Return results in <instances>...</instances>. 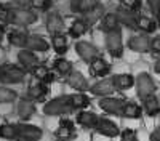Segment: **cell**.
<instances>
[{
	"label": "cell",
	"mask_w": 160,
	"mask_h": 141,
	"mask_svg": "<svg viewBox=\"0 0 160 141\" xmlns=\"http://www.w3.org/2000/svg\"><path fill=\"white\" fill-rule=\"evenodd\" d=\"M98 5H99V0H72L71 2L72 10L77 13H82V15H88Z\"/></svg>",
	"instance_id": "obj_25"
},
{
	"label": "cell",
	"mask_w": 160,
	"mask_h": 141,
	"mask_svg": "<svg viewBox=\"0 0 160 141\" xmlns=\"http://www.w3.org/2000/svg\"><path fill=\"white\" fill-rule=\"evenodd\" d=\"M51 47H53V50H55L58 55H64L66 51H68V48H69L68 37H66L62 32L51 35Z\"/></svg>",
	"instance_id": "obj_29"
},
{
	"label": "cell",
	"mask_w": 160,
	"mask_h": 141,
	"mask_svg": "<svg viewBox=\"0 0 160 141\" xmlns=\"http://www.w3.org/2000/svg\"><path fill=\"white\" fill-rule=\"evenodd\" d=\"M26 79V71L21 66H15V64H7L3 66V83H21Z\"/></svg>",
	"instance_id": "obj_8"
},
{
	"label": "cell",
	"mask_w": 160,
	"mask_h": 141,
	"mask_svg": "<svg viewBox=\"0 0 160 141\" xmlns=\"http://www.w3.org/2000/svg\"><path fill=\"white\" fill-rule=\"evenodd\" d=\"M142 112H144V111H142V108H141L139 104H136V103H131V101H127L120 117H123V119H141Z\"/></svg>",
	"instance_id": "obj_27"
},
{
	"label": "cell",
	"mask_w": 160,
	"mask_h": 141,
	"mask_svg": "<svg viewBox=\"0 0 160 141\" xmlns=\"http://www.w3.org/2000/svg\"><path fill=\"white\" fill-rule=\"evenodd\" d=\"M8 42L10 45L16 47V48H28L29 34L24 31H19V29H15V31L8 32Z\"/></svg>",
	"instance_id": "obj_22"
},
{
	"label": "cell",
	"mask_w": 160,
	"mask_h": 141,
	"mask_svg": "<svg viewBox=\"0 0 160 141\" xmlns=\"http://www.w3.org/2000/svg\"><path fill=\"white\" fill-rule=\"evenodd\" d=\"M120 139L122 141H138V136H136V132L133 128H125L120 133Z\"/></svg>",
	"instance_id": "obj_38"
},
{
	"label": "cell",
	"mask_w": 160,
	"mask_h": 141,
	"mask_svg": "<svg viewBox=\"0 0 160 141\" xmlns=\"http://www.w3.org/2000/svg\"><path fill=\"white\" fill-rule=\"evenodd\" d=\"M58 141H68V139H58Z\"/></svg>",
	"instance_id": "obj_49"
},
{
	"label": "cell",
	"mask_w": 160,
	"mask_h": 141,
	"mask_svg": "<svg viewBox=\"0 0 160 141\" xmlns=\"http://www.w3.org/2000/svg\"><path fill=\"white\" fill-rule=\"evenodd\" d=\"M75 53L78 55L80 59H83L85 63H91L95 61L96 58H99V48L96 45H93L90 42H85V40H78L75 43Z\"/></svg>",
	"instance_id": "obj_6"
},
{
	"label": "cell",
	"mask_w": 160,
	"mask_h": 141,
	"mask_svg": "<svg viewBox=\"0 0 160 141\" xmlns=\"http://www.w3.org/2000/svg\"><path fill=\"white\" fill-rule=\"evenodd\" d=\"M115 15H117V18H118V21H120L122 26H127V28H130V29L136 28V18L138 16L135 15V11H131L125 7H120V8H117Z\"/></svg>",
	"instance_id": "obj_19"
},
{
	"label": "cell",
	"mask_w": 160,
	"mask_h": 141,
	"mask_svg": "<svg viewBox=\"0 0 160 141\" xmlns=\"http://www.w3.org/2000/svg\"><path fill=\"white\" fill-rule=\"evenodd\" d=\"M48 74H50V71H48V68L45 66V64H38V66L34 68V71H32L34 79H35V80H40V82H43V80L47 79Z\"/></svg>",
	"instance_id": "obj_36"
},
{
	"label": "cell",
	"mask_w": 160,
	"mask_h": 141,
	"mask_svg": "<svg viewBox=\"0 0 160 141\" xmlns=\"http://www.w3.org/2000/svg\"><path fill=\"white\" fill-rule=\"evenodd\" d=\"M154 71H155L157 74H160V61H157V63L154 64Z\"/></svg>",
	"instance_id": "obj_46"
},
{
	"label": "cell",
	"mask_w": 160,
	"mask_h": 141,
	"mask_svg": "<svg viewBox=\"0 0 160 141\" xmlns=\"http://www.w3.org/2000/svg\"><path fill=\"white\" fill-rule=\"evenodd\" d=\"M95 130H96L99 135L108 136V138H117V136H120V133H122L115 122L106 119V117H101V119H99V122H98V125H96Z\"/></svg>",
	"instance_id": "obj_13"
},
{
	"label": "cell",
	"mask_w": 160,
	"mask_h": 141,
	"mask_svg": "<svg viewBox=\"0 0 160 141\" xmlns=\"http://www.w3.org/2000/svg\"><path fill=\"white\" fill-rule=\"evenodd\" d=\"M90 26H91V24H90L85 18L75 19V21L71 24V28H69V35H71L72 38H80L82 35H85V34L88 32Z\"/></svg>",
	"instance_id": "obj_26"
},
{
	"label": "cell",
	"mask_w": 160,
	"mask_h": 141,
	"mask_svg": "<svg viewBox=\"0 0 160 141\" xmlns=\"http://www.w3.org/2000/svg\"><path fill=\"white\" fill-rule=\"evenodd\" d=\"M136 28H138L139 31L146 32V34H152V32L157 29V24H155L154 19H151V18H148V16L139 15V16L136 18Z\"/></svg>",
	"instance_id": "obj_32"
},
{
	"label": "cell",
	"mask_w": 160,
	"mask_h": 141,
	"mask_svg": "<svg viewBox=\"0 0 160 141\" xmlns=\"http://www.w3.org/2000/svg\"><path fill=\"white\" fill-rule=\"evenodd\" d=\"M2 77H3V66H0V80H2Z\"/></svg>",
	"instance_id": "obj_47"
},
{
	"label": "cell",
	"mask_w": 160,
	"mask_h": 141,
	"mask_svg": "<svg viewBox=\"0 0 160 141\" xmlns=\"http://www.w3.org/2000/svg\"><path fill=\"white\" fill-rule=\"evenodd\" d=\"M106 15V11H104V8L101 7V5H98L93 11H90L88 15H85V19L90 23V24H93V23H96V21H101V18Z\"/></svg>",
	"instance_id": "obj_35"
},
{
	"label": "cell",
	"mask_w": 160,
	"mask_h": 141,
	"mask_svg": "<svg viewBox=\"0 0 160 141\" xmlns=\"http://www.w3.org/2000/svg\"><path fill=\"white\" fill-rule=\"evenodd\" d=\"M148 5L152 13H155V15L160 13V0H148Z\"/></svg>",
	"instance_id": "obj_40"
},
{
	"label": "cell",
	"mask_w": 160,
	"mask_h": 141,
	"mask_svg": "<svg viewBox=\"0 0 160 141\" xmlns=\"http://www.w3.org/2000/svg\"><path fill=\"white\" fill-rule=\"evenodd\" d=\"M90 92H91V95H95V96L106 98V96H111L114 92H117V90H115L112 77H109V79H102V80H98L96 83H93L90 87Z\"/></svg>",
	"instance_id": "obj_9"
},
{
	"label": "cell",
	"mask_w": 160,
	"mask_h": 141,
	"mask_svg": "<svg viewBox=\"0 0 160 141\" xmlns=\"http://www.w3.org/2000/svg\"><path fill=\"white\" fill-rule=\"evenodd\" d=\"M111 71V64L106 61L104 58H96L95 61L90 63V74L93 77H102Z\"/></svg>",
	"instance_id": "obj_24"
},
{
	"label": "cell",
	"mask_w": 160,
	"mask_h": 141,
	"mask_svg": "<svg viewBox=\"0 0 160 141\" xmlns=\"http://www.w3.org/2000/svg\"><path fill=\"white\" fill-rule=\"evenodd\" d=\"M136 95L139 99H146L155 93V82L148 72H141L136 75Z\"/></svg>",
	"instance_id": "obj_4"
},
{
	"label": "cell",
	"mask_w": 160,
	"mask_h": 141,
	"mask_svg": "<svg viewBox=\"0 0 160 141\" xmlns=\"http://www.w3.org/2000/svg\"><path fill=\"white\" fill-rule=\"evenodd\" d=\"M18 7H22V8H26L28 5H31V0H13Z\"/></svg>",
	"instance_id": "obj_44"
},
{
	"label": "cell",
	"mask_w": 160,
	"mask_h": 141,
	"mask_svg": "<svg viewBox=\"0 0 160 141\" xmlns=\"http://www.w3.org/2000/svg\"><path fill=\"white\" fill-rule=\"evenodd\" d=\"M123 99L120 98H114V96H106V98H101L98 106L101 111H104L106 114H111V115H122V111H123V106H125Z\"/></svg>",
	"instance_id": "obj_7"
},
{
	"label": "cell",
	"mask_w": 160,
	"mask_h": 141,
	"mask_svg": "<svg viewBox=\"0 0 160 141\" xmlns=\"http://www.w3.org/2000/svg\"><path fill=\"white\" fill-rule=\"evenodd\" d=\"M112 80L117 92H123V90H130L131 87H135L136 77L131 74H115L112 75Z\"/></svg>",
	"instance_id": "obj_18"
},
{
	"label": "cell",
	"mask_w": 160,
	"mask_h": 141,
	"mask_svg": "<svg viewBox=\"0 0 160 141\" xmlns=\"http://www.w3.org/2000/svg\"><path fill=\"white\" fill-rule=\"evenodd\" d=\"M0 138L8 141L18 139V123H2L0 125Z\"/></svg>",
	"instance_id": "obj_31"
},
{
	"label": "cell",
	"mask_w": 160,
	"mask_h": 141,
	"mask_svg": "<svg viewBox=\"0 0 160 141\" xmlns=\"http://www.w3.org/2000/svg\"><path fill=\"white\" fill-rule=\"evenodd\" d=\"M151 43L152 38H149L148 35H133L128 40V48L136 53H146L151 50Z\"/></svg>",
	"instance_id": "obj_14"
},
{
	"label": "cell",
	"mask_w": 160,
	"mask_h": 141,
	"mask_svg": "<svg viewBox=\"0 0 160 141\" xmlns=\"http://www.w3.org/2000/svg\"><path fill=\"white\" fill-rule=\"evenodd\" d=\"M104 43H106V50L109 51V55L112 58H122V55H123V35H122V31L120 29L106 34Z\"/></svg>",
	"instance_id": "obj_3"
},
{
	"label": "cell",
	"mask_w": 160,
	"mask_h": 141,
	"mask_svg": "<svg viewBox=\"0 0 160 141\" xmlns=\"http://www.w3.org/2000/svg\"><path fill=\"white\" fill-rule=\"evenodd\" d=\"M142 111L149 115V117H155V115L160 112V101L155 95L149 96L142 99Z\"/></svg>",
	"instance_id": "obj_28"
},
{
	"label": "cell",
	"mask_w": 160,
	"mask_h": 141,
	"mask_svg": "<svg viewBox=\"0 0 160 141\" xmlns=\"http://www.w3.org/2000/svg\"><path fill=\"white\" fill-rule=\"evenodd\" d=\"M64 29V21L61 18L59 13H50L47 16V31L55 35V34H61Z\"/></svg>",
	"instance_id": "obj_23"
},
{
	"label": "cell",
	"mask_w": 160,
	"mask_h": 141,
	"mask_svg": "<svg viewBox=\"0 0 160 141\" xmlns=\"http://www.w3.org/2000/svg\"><path fill=\"white\" fill-rule=\"evenodd\" d=\"M71 96V104H72V108L74 109H78V111H85L88 106H90V103H91V99H90V96L88 95H85V93H72V95H69Z\"/></svg>",
	"instance_id": "obj_30"
},
{
	"label": "cell",
	"mask_w": 160,
	"mask_h": 141,
	"mask_svg": "<svg viewBox=\"0 0 160 141\" xmlns=\"http://www.w3.org/2000/svg\"><path fill=\"white\" fill-rule=\"evenodd\" d=\"M8 10H10V7H7V5H3V3H0V21H2V23L7 21Z\"/></svg>",
	"instance_id": "obj_42"
},
{
	"label": "cell",
	"mask_w": 160,
	"mask_h": 141,
	"mask_svg": "<svg viewBox=\"0 0 160 141\" xmlns=\"http://www.w3.org/2000/svg\"><path fill=\"white\" fill-rule=\"evenodd\" d=\"M18 99V93L15 90L8 88L7 85H0V104H7Z\"/></svg>",
	"instance_id": "obj_33"
},
{
	"label": "cell",
	"mask_w": 160,
	"mask_h": 141,
	"mask_svg": "<svg viewBox=\"0 0 160 141\" xmlns=\"http://www.w3.org/2000/svg\"><path fill=\"white\" fill-rule=\"evenodd\" d=\"M43 136V130L37 125L21 122L18 123V139L16 141H40Z\"/></svg>",
	"instance_id": "obj_5"
},
{
	"label": "cell",
	"mask_w": 160,
	"mask_h": 141,
	"mask_svg": "<svg viewBox=\"0 0 160 141\" xmlns=\"http://www.w3.org/2000/svg\"><path fill=\"white\" fill-rule=\"evenodd\" d=\"M58 139H68L71 141V138L75 135V125L71 119H61L58 123V128L55 132Z\"/></svg>",
	"instance_id": "obj_15"
},
{
	"label": "cell",
	"mask_w": 160,
	"mask_h": 141,
	"mask_svg": "<svg viewBox=\"0 0 160 141\" xmlns=\"http://www.w3.org/2000/svg\"><path fill=\"white\" fill-rule=\"evenodd\" d=\"M3 38H5V28H3V24L0 23V43H2Z\"/></svg>",
	"instance_id": "obj_45"
},
{
	"label": "cell",
	"mask_w": 160,
	"mask_h": 141,
	"mask_svg": "<svg viewBox=\"0 0 160 141\" xmlns=\"http://www.w3.org/2000/svg\"><path fill=\"white\" fill-rule=\"evenodd\" d=\"M149 141H160V127H157L155 130L151 133V136H149Z\"/></svg>",
	"instance_id": "obj_43"
},
{
	"label": "cell",
	"mask_w": 160,
	"mask_h": 141,
	"mask_svg": "<svg viewBox=\"0 0 160 141\" xmlns=\"http://www.w3.org/2000/svg\"><path fill=\"white\" fill-rule=\"evenodd\" d=\"M66 82H68V85L72 88V90H77L78 93H85L87 90H90V83L87 80V77L78 72V71H72L68 77H66Z\"/></svg>",
	"instance_id": "obj_12"
},
{
	"label": "cell",
	"mask_w": 160,
	"mask_h": 141,
	"mask_svg": "<svg viewBox=\"0 0 160 141\" xmlns=\"http://www.w3.org/2000/svg\"><path fill=\"white\" fill-rule=\"evenodd\" d=\"M157 23H158V26H160V13L157 15Z\"/></svg>",
	"instance_id": "obj_48"
},
{
	"label": "cell",
	"mask_w": 160,
	"mask_h": 141,
	"mask_svg": "<svg viewBox=\"0 0 160 141\" xmlns=\"http://www.w3.org/2000/svg\"><path fill=\"white\" fill-rule=\"evenodd\" d=\"M55 69H56L58 74L68 77V75L74 71V66H72V63H71V61L64 59V58H58V59L55 61Z\"/></svg>",
	"instance_id": "obj_34"
},
{
	"label": "cell",
	"mask_w": 160,
	"mask_h": 141,
	"mask_svg": "<svg viewBox=\"0 0 160 141\" xmlns=\"http://www.w3.org/2000/svg\"><path fill=\"white\" fill-rule=\"evenodd\" d=\"M37 108H35V101H32L31 98H19L18 103H16V114L19 120L26 122L29 120L32 115L35 114Z\"/></svg>",
	"instance_id": "obj_10"
},
{
	"label": "cell",
	"mask_w": 160,
	"mask_h": 141,
	"mask_svg": "<svg viewBox=\"0 0 160 141\" xmlns=\"http://www.w3.org/2000/svg\"><path fill=\"white\" fill-rule=\"evenodd\" d=\"M48 95V85L40 82V80H34L29 83L28 88V98H31L32 101H38V99H43Z\"/></svg>",
	"instance_id": "obj_17"
},
{
	"label": "cell",
	"mask_w": 160,
	"mask_h": 141,
	"mask_svg": "<svg viewBox=\"0 0 160 141\" xmlns=\"http://www.w3.org/2000/svg\"><path fill=\"white\" fill-rule=\"evenodd\" d=\"M99 119H101L99 115H96L95 112H90V111H78L77 117H75L78 125H82L83 128H91V130L96 128Z\"/></svg>",
	"instance_id": "obj_16"
},
{
	"label": "cell",
	"mask_w": 160,
	"mask_h": 141,
	"mask_svg": "<svg viewBox=\"0 0 160 141\" xmlns=\"http://www.w3.org/2000/svg\"><path fill=\"white\" fill-rule=\"evenodd\" d=\"M18 63H19V66L24 71H29V72H32L34 68H37L40 64L38 56L35 55V51H31L28 48H22L18 53Z\"/></svg>",
	"instance_id": "obj_11"
},
{
	"label": "cell",
	"mask_w": 160,
	"mask_h": 141,
	"mask_svg": "<svg viewBox=\"0 0 160 141\" xmlns=\"http://www.w3.org/2000/svg\"><path fill=\"white\" fill-rule=\"evenodd\" d=\"M42 111L45 115H68L74 111V108L71 104V96L62 95L58 98H53L48 103H45Z\"/></svg>",
	"instance_id": "obj_1"
},
{
	"label": "cell",
	"mask_w": 160,
	"mask_h": 141,
	"mask_svg": "<svg viewBox=\"0 0 160 141\" xmlns=\"http://www.w3.org/2000/svg\"><path fill=\"white\" fill-rule=\"evenodd\" d=\"M151 50L155 51V53H160V35L152 38V43H151Z\"/></svg>",
	"instance_id": "obj_41"
},
{
	"label": "cell",
	"mask_w": 160,
	"mask_h": 141,
	"mask_svg": "<svg viewBox=\"0 0 160 141\" xmlns=\"http://www.w3.org/2000/svg\"><path fill=\"white\" fill-rule=\"evenodd\" d=\"M31 7L34 10H50L51 0H31Z\"/></svg>",
	"instance_id": "obj_37"
},
{
	"label": "cell",
	"mask_w": 160,
	"mask_h": 141,
	"mask_svg": "<svg viewBox=\"0 0 160 141\" xmlns=\"http://www.w3.org/2000/svg\"><path fill=\"white\" fill-rule=\"evenodd\" d=\"M37 21V13H34L29 8H22V7H16V8H10L8 15H7V24H13V26H31Z\"/></svg>",
	"instance_id": "obj_2"
},
{
	"label": "cell",
	"mask_w": 160,
	"mask_h": 141,
	"mask_svg": "<svg viewBox=\"0 0 160 141\" xmlns=\"http://www.w3.org/2000/svg\"><path fill=\"white\" fill-rule=\"evenodd\" d=\"M50 48V43L47 42V38L40 34H29V42H28V50L31 51H40L45 53Z\"/></svg>",
	"instance_id": "obj_20"
},
{
	"label": "cell",
	"mask_w": 160,
	"mask_h": 141,
	"mask_svg": "<svg viewBox=\"0 0 160 141\" xmlns=\"http://www.w3.org/2000/svg\"><path fill=\"white\" fill-rule=\"evenodd\" d=\"M99 29L104 31L106 34L120 29V21H118L115 13H106V15L101 18V21H99Z\"/></svg>",
	"instance_id": "obj_21"
},
{
	"label": "cell",
	"mask_w": 160,
	"mask_h": 141,
	"mask_svg": "<svg viewBox=\"0 0 160 141\" xmlns=\"http://www.w3.org/2000/svg\"><path fill=\"white\" fill-rule=\"evenodd\" d=\"M120 2H122V7H125V8L131 10V11L139 10V8H141V5H142L141 0H120Z\"/></svg>",
	"instance_id": "obj_39"
}]
</instances>
